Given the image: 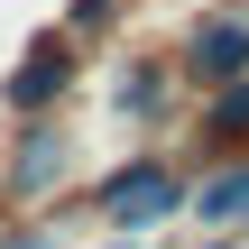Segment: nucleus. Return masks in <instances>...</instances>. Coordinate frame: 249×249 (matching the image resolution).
<instances>
[{"instance_id": "nucleus-2", "label": "nucleus", "mask_w": 249, "mask_h": 249, "mask_svg": "<svg viewBox=\"0 0 249 249\" xmlns=\"http://www.w3.org/2000/svg\"><path fill=\"white\" fill-rule=\"evenodd\" d=\"M111 213H120V222H129V213H139V222L166 213V176H120V185H111Z\"/></svg>"}, {"instance_id": "nucleus-1", "label": "nucleus", "mask_w": 249, "mask_h": 249, "mask_svg": "<svg viewBox=\"0 0 249 249\" xmlns=\"http://www.w3.org/2000/svg\"><path fill=\"white\" fill-rule=\"evenodd\" d=\"M194 65H203V74H240V65H249V18L203 28V37H194Z\"/></svg>"}]
</instances>
